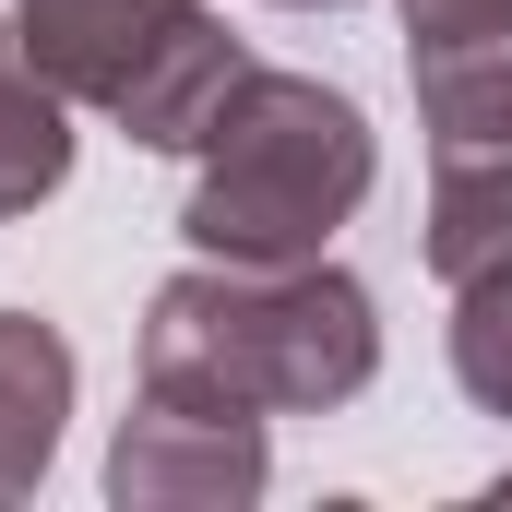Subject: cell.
<instances>
[{"label": "cell", "mask_w": 512, "mask_h": 512, "mask_svg": "<svg viewBox=\"0 0 512 512\" xmlns=\"http://www.w3.org/2000/svg\"><path fill=\"white\" fill-rule=\"evenodd\" d=\"M382 370V310L334 262H191L143 310V382L251 405V417H322L358 405Z\"/></svg>", "instance_id": "cell-1"}, {"label": "cell", "mask_w": 512, "mask_h": 512, "mask_svg": "<svg viewBox=\"0 0 512 512\" xmlns=\"http://www.w3.org/2000/svg\"><path fill=\"white\" fill-rule=\"evenodd\" d=\"M382 143L346 84L310 72H239L227 120L203 131V179L179 203V239L203 262H322V239L370 203Z\"/></svg>", "instance_id": "cell-2"}, {"label": "cell", "mask_w": 512, "mask_h": 512, "mask_svg": "<svg viewBox=\"0 0 512 512\" xmlns=\"http://www.w3.org/2000/svg\"><path fill=\"white\" fill-rule=\"evenodd\" d=\"M274 477V441H262L251 405H203V393H155L120 417L108 441V501L120 512H239Z\"/></svg>", "instance_id": "cell-3"}, {"label": "cell", "mask_w": 512, "mask_h": 512, "mask_svg": "<svg viewBox=\"0 0 512 512\" xmlns=\"http://www.w3.org/2000/svg\"><path fill=\"white\" fill-rule=\"evenodd\" d=\"M203 0H12V48L72 96V108H120V84L191 24Z\"/></svg>", "instance_id": "cell-4"}, {"label": "cell", "mask_w": 512, "mask_h": 512, "mask_svg": "<svg viewBox=\"0 0 512 512\" xmlns=\"http://www.w3.org/2000/svg\"><path fill=\"white\" fill-rule=\"evenodd\" d=\"M239 72H251V48L215 24V12H191L143 72L120 84V108L108 120L131 131V143H155V155H203V131L227 120V96H239Z\"/></svg>", "instance_id": "cell-5"}, {"label": "cell", "mask_w": 512, "mask_h": 512, "mask_svg": "<svg viewBox=\"0 0 512 512\" xmlns=\"http://www.w3.org/2000/svg\"><path fill=\"white\" fill-rule=\"evenodd\" d=\"M60 417H72V346H60V322L0 310V501H24L48 477Z\"/></svg>", "instance_id": "cell-6"}, {"label": "cell", "mask_w": 512, "mask_h": 512, "mask_svg": "<svg viewBox=\"0 0 512 512\" xmlns=\"http://www.w3.org/2000/svg\"><path fill=\"white\" fill-rule=\"evenodd\" d=\"M417 120H429V167L512 155V36L417 48Z\"/></svg>", "instance_id": "cell-7"}, {"label": "cell", "mask_w": 512, "mask_h": 512, "mask_svg": "<svg viewBox=\"0 0 512 512\" xmlns=\"http://www.w3.org/2000/svg\"><path fill=\"white\" fill-rule=\"evenodd\" d=\"M429 274L441 286H465V274H489L512 262V155H465V167H429Z\"/></svg>", "instance_id": "cell-8"}, {"label": "cell", "mask_w": 512, "mask_h": 512, "mask_svg": "<svg viewBox=\"0 0 512 512\" xmlns=\"http://www.w3.org/2000/svg\"><path fill=\"white\" fill-rule=\"evenodd\" d=\"M72 179V96L12 48L0 60V215H36Z\"/></svg>", "instance_id": "cell-9"}, {"label": "cell", "mask_w": 512, "mask_h": 512, "mask_svg": "<svg viewBox=\"0 0 512 512\" xmlns=\"http://www.w3.org/2000/svg\"><path fill=\"white\" fill-rule=\"evenodd\" d=\"M453 382L477 417H512V262L453 286Z\"/></svg>", "instance_id": "cell-10"}, {"label": "cell", "mask_w": 512, "mask_h": 512, "mask_svg": "<svg viewBox=\"0 0 512 512\" xmlns=\"http://www.w3.org/2000/svg\"><path fill=\"white\" fill-rule=\"evenodd\" d=\"M417 48H465V36H512V0H393Z\"/></svg>", "instance_id": "cell-11"}, {"label": "cell", "mask_w": 512, "mask_h": 512, "mask_svg": "<svg viewBox=\"0 0 512 512\" xmlns=\"http://www.w3.org/2000/svg\"><path fill=\"white\" fill-rule=\"evenodd\" d=\"M298 12H334V0H298Z\"/></svg>", "instance_id": "cell-12"}, {"label": "cell", "mask_w": 512, "mask_h": 512, "mask_svg": "<svg viewBox=\"0 0 512 512\" xmlns=\"http://www.w3.org/2000/svg\"><path fill=\"white\" fill-rule=\"evenodd\" d=\"M0 60H12V36H0Z\"/></svg>", "instance_id": "cell-13"}, {"label": "cell", "mask_w": 512, "mask_h": 512, "mask_svg": "<svg viewBox=\"0 0 512 512\" xmlns=\"http://www.w3.org/2000/svg\"><path fill=\"white\" fill-rule=\"evenodd\" d=\"M501 501H512V477H501Z\"/></svg>", "instance_id": "cell-14"}]
</instances>
